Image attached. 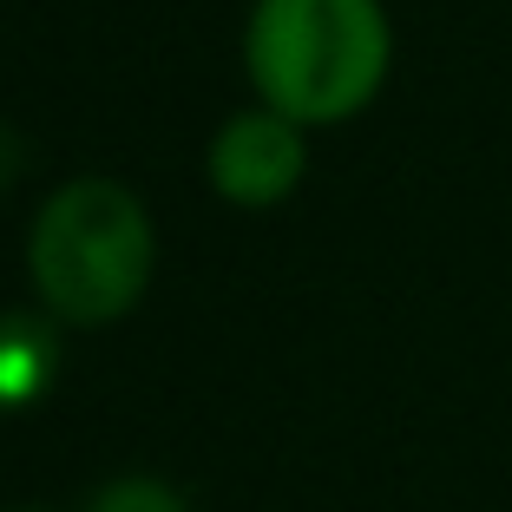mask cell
Here are the masks:
<instances>
[{
  "instance_id": "6da1fadb",
  "label": "cell",
  "mask_w": 512,
  "mask_h": 512,
  "mask_svg": "<svg viewBox=\"0 0 512 512\" xmlns=\"http://www.w3.org/2000/svg\"><path fill=\"white\" fill-rule=\"evenodd\" d=\"M250 79L289 125L355 119L388 79L381 0H256Z\"/></svg>"
},
{
  "instance_id": "7a4b0ae2",
  "label": "cell",
  "mask_w": 512,
  "mask_h": 512,
  "mask_svg": "<svg viewBox=\"0 0 512 512\" xmlns=\"http://www.w3.org/2000/svg\"><path fill=\"white\" fill-rule=\"evenodd\" d=\"M151 217L125 184L112 178H73L46 197L40 224H33L27 263L33 289L60 322L99 329L119 322L151 283Z\"/></svg>"
},
{
  "instance_id": "3957f363",
  "label": "cell",
  "mask_w": 512,
  "mask_h": 512,
  "mask_svg": "<svg viewBox=\"0 0 512 512\" xmlns=\"http://www.w3.org/2000/svg\"><path fill=\"white\" fill-rule=\"evenodd\" d=\"M302 165H309V158H302V132L289 119H276L270 106L237 112V119L211 138V184L230 204H250V211L296 191Z\"/></svg>"
},
{
  "instance_id": "277c9868",
  "label": "cell",
  "mask_w": 512,
  "mask_h": 512,
  "mask_svg": "<svg viewBox=\"0 0 512 512\" xmlns=\"http://www.w3.org/2000/svg\"><path fill=\"white\" fill-rule=\"evenodd\" d=\"M46 375V342L33 322H0V401H27Z\"/></svg>"
},
{
  "instance_id": "5b68a950",
  "label": "cell",
  "mask_w": 512,
  "mask_h": 512,
  "mask_svg": "<svg viewBox=\"0 0 512 512\" xmlns=\"http://www.w3.org/2000/svg\"><path fill=\"white\" fill-rule=\"evenodd\" d=\"M92 512H184V499L158 480H112L106 493L92 499Z\"/></svg>"
},
{
  "instance_id": "8992f818",
  "label": "cell",
  "mask_w": 512,
  "mask_h": 512,
  "mask_svg": "<svg viewBox=\"0 0 512 512\" xmlns=\"http://www.w3.org/2000/svg\"><path fill=\"white\" fill-rule=\"evenodd\" d=\"M7 178H20V145L0 132V184H7Z\"/></svg>"
}]
</instances>
